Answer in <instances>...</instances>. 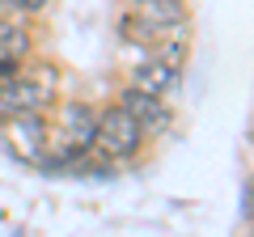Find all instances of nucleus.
<instances>
[{
    "instance_id": "6",
    "label": "nucleus",
    "mask_w": 254,
    "mask_h": 237,
    "mask_svg": "<svg viewBox=\"0 0 254 237\" xmlns=\"http://www.w3.org/2000/svg\"><path fill=\"white\" fill-rule=\"evenodd\" d=\"M30 51H34V38H30V30L21 26V21L13 17H0V64H26Z\"/></svg>"
},
{
    "instance_id": "8",
    "label": "nucleus",
    "mask_w": 254,
    "mask_h": 237,
    "mask_svg": "<svg viewBox=\"0 0 254 237\" xmlns=\"http://www.w3.org/2000/svg\"><path fill=\"white\" fill-rule=\"evenodd\" d=\"M127 4H140V0H127Z\"/></svg>"
},
{
    "instance_id": "1",
    "label": "nucleus",
    "mask_w": 254,
    "mask_h": 237,
    "mask_svg": "<svg viewBox=\"0 0 254 237\" xmlns=\"http://www.w3.org/2000/svg\"><path fill=\"white\" fill-rule=\"evenodd\" d=\"M51 102H55V72L47 64H34V72H26V64H21L17 72H9L0 81V118L47 115Z\"/></svg>"
},
{
    "instance_id": "2",
    "label": "nucleus",
    "mask_w": 254,
    "mask_h": 237,
    "mask_svg": "<svg viewBox=\"0 0 254 237\" xmlns=\"http://www.w3.org/2000/svg\"><path fill=\"white\" fill-rule=\"evenodd\" d=\"M144 131H140V123L131 115H127L119 102H110L106 110H98V131H93V148H98L106 161H131V157H140V148H144Z\"/></svg>"
},
{
    "instance_id": "3",
    "label": "nucleus",
    "mask_w": 254,
    "mask_h": 237,
    "mask_svg": "<svg viewBox=\"0 0 254 237\" xmlns=\"http://www.w3.org/2000/svg\"><path fill=\"white\" fill-rule=\"evenodd\" d=\"M0 140L9 144V153L26 165H43V148H47V115H9L0 118Z\"/></svg>"
},
{
    "instance_id": "4",
    "label": "nucleus",
    "mask_w": 254,
    "mask_h": 237,
    "mask_svg": "<svg viewBox=\"0 0 254 237\" xmlns=\"http://www.w3.org/2000/svg\"><path fill=\"white\" fill-rule=\"evenodd\" d=\"M127 85H131V89H140V93H148V98H165V102H170L174 93H178V85H182V64L153 55V59H144V64L131 68Z\"/></svg>"
},
{
    "instance_id": "7",
    "label": "nucleus",
    "mask_w": 254,
    "mask_h": 237,
    "mask_svg": "<svg viewBox=\"0 0 254 237\" xmlns=\"http://www.w3.org/2000/svg\"><path fill=\"white\" fill-rule=\"evenodd\" d=\"M4 4H9V9H21V13H43L51 0H4Z\"/></svg>"
},
{
    "instance_id": "5",
    "label": "nucleus",
    "mask_w": 254,
    "mask_h": 237,
    "mask_svg": "<svg viewBox=\"0 0 254 237\" xmlns=\"http://www.w3.org/2000/svg\"><path fill=\"white\" fill-rule=\"evenodd\" d=\"M119 106L140 123L144 136H165V131L174 127V110H170V102H165V98H148V93H140V89L127 85V89L119 93Z\"/></svg>"
}]
</instances>
